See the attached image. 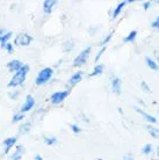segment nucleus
Returning <instances> with one entry per match:
<instances>
[{"instance_id":"obj_1","label":"nucleus","mask_w":159,"mask_h":160,"mask_svg":"<svg viewBox=\"0 0 159 160\" xmlns=\"http://www.w3.org/2000/svg\"><path fill=\"white\" fill-rule=\"evenodd\" d=\"M29 71H30L29 65L24 64L23 66L18 71V72H15L14 74H13V77L11 78V80L8 81L7 86L9 88H15V87H18V86H21V85L26 81V78H27Z\"/></svg>"},{"instance_id":"obj_2","label":"nucleus","mask_w":159,"mask_h":160,"mask_svg":"<svg viewBox=\"0 0 159 160\" xmlns=\"http://www.w3.org/2000/svg\"><path fill=\"white\" fill-rule=\"evenodd\" d=\"M52 74H54V70L51 68H43L37 73V76L35 78V84L37 86L45 85L52 78Z\"/></svg>"},{"instance_id":"obj_3","label":"nucleus","mask_w":159,"mask_h":160,"mask_svg":"<svg viewBox=\"0 0 159 160\" xmlns=\"http://www.w3.org/2000/svg\"><path fill=\"white\" fill-rule=\"evenodd\" d=\"M91 51H92L91 47H86L78 56H76V58H74V60H73V65H74L76 68H81L83 65L86 64L88 57H90V55H91Z\"/></svg>"},{"instance_id":"obj_4","label":"nucleus","mask_w":159,"mask_h":160,"mask_svg":"<svg viewBox=\"0 0 159 160\" xmlns=\"http://www.w3.org/2000/svg\"><path fill=\"white\" fill-rule=\"evenodd\" d=\"M33 42V36H30L27 32H20L15 36L14 44L19 45V47H27Z\"/></svg>"},{"instance_id":"obj_5","label":"nucleus","mask_w":159,"mask_h":160,"mask_svg":"<svg viewBox=\"0 0 159 160\" xmlns=\"http://www.w3.org/2000/svg\"><path fill=\"white\" fill-rule=\"evenodd\" d=\"M68 96H69V91H58V92H55L50 96V102L54 106H57V104L62 103Z\"/></svg>"},{"instance_id":"obj_6","label":"nucleus","mask_w":159,"mask_h":160,"mask_svg":"<svg viewBox=\"0 0 159 160\" xmlns=\"http://www.w3.org/2000/svg\"><path fill=\"white\" fill-rule=\"evenodd\" d=\"M34 106H35V99H34V96L29 94V95L26 96V99H24V102L22 103V106H21L20 112L24 114V112H30V110L34 108Z\"/></svg>"},{"instance_id":"obj_7","label":"nucleus","mask_w":159,"mask_h":160,"mask_svg":"<svg viewBox=\"0 0 159 160\" xmlns=\"http://www.w3.org/2000/svg\"><path fill=\"white\" fill-rule=\"evenodd\" d=\"M16 142H18V138H16L15 136L7 137V138L3 142V146H4V153L5 154H7V153L11 151V148H12L13 146H15Z\"/></svg>"},{"instance_id":"obj_8","label":"nucleus","mask_w":159,"mask_h":160,"mask_svg":"<svg viewBox=\"0 0 159 160\" xmlns=\"http://www.w3.org/2000/svg\"><path fill=\"white\" fill-rule=\"evenodd\" d=\"M23 63L19 59H12L11 62H8L7 64H6V68H7L8 71H11V72H18L19 70H20L22 66H23Z\"/></svg>"},{"instance_id":"obj_9","label":"nucleus","mask_w":159,"mask_h":160,"mask_svg":"<svg viewBox=\"0 0 159 160\" xmlns=\"http://www.w3.org/2000/svg\"><path fill=\"white\" fill-rule=\"evenodd\" d=\"M135 110L138 112L141 116L143 117L144 120L146 121L147 123H150V124H156V123H157V118H156L153 115H150V114H147V112H144L143 109L138 108V107H135Z\"/></svg>"},{"instance_id":"obj_10","label":"nucleus","mask_w":159,"mask_h":160,"mask_svg":"<svg viewBox=\"0 0 159 160\" xmlns=\"http://www.w3.org/2000/svg\"><path fill=\"white\" fill-rule=\"evenodd\" d=\"M111 91L113 93H115L116 95H120L121 94V89H122V82H121V79L119 77H114L111 79Z\"/></svg>"},{"instance_id":"obj_11","label":"nucleus","mask_w":159,"mask_h":160,"mask_svg":"<svg viewBox=\"0 0 159 160\" xmlns=\"http://www.w3.org/2000/svg\"><path fill=\"white\" fill-rule=\"evenodd\" d=\"M130 2H131V1H121V2H119V4L116 5V7L113 9V12H111V18H113V19H116V18L122 13L123 8L126 7L128 4H130Z\"/></svg>"},{"instance_id":"obj_12","label":"nucleus","mask_w":159,"mask_h":160,"mask_svg":"<svg viewBox=\"0 0 159 160\" xmlns=\"http://www.w3.org/2000/svg\"><path fill=\"white\" fill-rule=\"evenodd\" d=\"M83 77H84V73L81 71H77L76 73H73L71 76V78L69 79V86H76L78 85L83 80Z\"/></svg>"},{"instance_id":"obj_13","label":"nucleus","mask_w":159,"mask_h":160,"mask_svg":"<svg viewBox=\"0 0 159 160\" xmlns=\"http://www.w3.org/2000/svg\"><path fill=\"white\" fill-rule=\"evenodd\" d=\"M58 4L56 0H44L43 1V12L45 13V14H51L52 9H54V7H55L56 5Z\"/></svg>"},{"instance_id":"obj_14","label":"nucleus","mask_w":159,"mask_h":160,"mask_svg":"<svg viewBox=\"0 0 159 160\" xmlns=\"http://www.w3.org/2000/svg\"><path fill=\"white\" fill-rule=\"evenodd\" d=\"M23 152H24L23 145H18V146H16V150L12 153V156H11V159L12 160H21V158H22V156H23Z\"/></svg>"},{"instance_id":"obj_15","label":"nucleus","mask_w":159,"mask_h":160,"mask_svg":"<svg viewBox=\"0 0 159 160\" xmlns=\"http://www.w3.org/2000/svg\"><path fill=\"white\" fill-rule=\"evenodd\" d=\"M30 129H32L30 122H24V123L20 124V127H19V133L20 135H27V133H29Z\"/></svg>"},{"instance_id":"obj_16","label":"nucleus","mask_w":159,"mask_h":160,"mask_svg":"<svg viewBox=\"0 0 159 160\" xmlns=\"http://www.w3.org/2000/svg\"><path fill=\"white\" fill-rule=\"evenodd\" d=\"M145 63H146L147 68H150L152 70V71H158V70H159V65L157 64V63H156L155 59L150 58L149 56L145 57Z\"/></svg>"},{"instance_id":"obj_17","label":"nucleus","mask_w":159,"mask_h":160,"mask_svg":"<svg viewBox=\"0 0 159 160\" xmlns=\"http://www.w3.org/2000/svg\"><path fill=\"white\" fill-rule=\"evenodd\" d=\"M13 35V32H7L6 34H5L4 36H1L0 37V47L4 49L5 48V45L8 43V41L11 40V37H12Z\"/></svg>"},{"instance_id":"obj_18","label":"nucleus","mask_w":159,"mask_h":160,"mask_svg":"<svg viewBox=\"0 0 159 160\" xmlns=\"http://www.w3.org/2000/svg\"><path fill=\"white\" fill-rule=\"evenodd\" d=\"M104 64H96L95 66H94V68H93V71H92V73L90 74L91 77H96V76H100V74H102V72H104Z\"/></svg>"},{"instance_id":"obj_19","label":"nucleus","mask_w":159,"mask_h":160,"mask_svg":"<svg viewBox=\"0 0 159 160\" xmlns=\"http://www.w3.org/2000/svg\"><path fill=\"white\" fill-rule=\"evenodd\" d=\"M136 37H137V30H131L123 38V42L124 43H131V42H134L136 40Z\"/></svg>"},{"instance_id":"obj_20","label":"nucleus","mask_w":159,"mask_h":160,"mask_svg":"<svg viewBox=\"0 0 159 160\" xmlns=\"http://www.w3.org/2000/svg\"><path fill=\"white\" fill-rule=\"evenodd\" d=\"M147 131L150 133V136L152 138H156V139H158L159 138V129L158 128H155V127H152V125H147L146 127Z\"/></svg>"},{"instance_id":"obj_21","label":"nucleus","mask_w":159,"mask_h":160,"mask_svg":"<svg viewBox=\"0 0 159 160\" xmlns=\"http://www.w3.org/2000/svg\"><path fill=\"white\" fill-rule=\"evenodd\" d=\"M43 142H44V144L45 145H48V146H52V145H55V144H57V138H56L55 136H45L44 137V139H43Z\"/></svg>"},{"instance_id":"obj_22","label":"nucleus","mask_w":159,"mask_h":160,"mask_svg":"<svg viewBox=\"0 0 159 160\" xmlns=\"http://www.w3.org/2000/svg\"><path fill=\"white\" fill-rule=\"evenodd\" d=\"M113 36H114V32H110L109 34H107V35H106V37H105V38H102V41L100 42V47H101V48L106 47V44L109 43V41L111 40V37H113Z\"/></svg>"},{"instance_id":"obj_23","label":"nucleus","mask_w":159,"mask_h":160,"mask_svg":"<svg viewBox=\"0 0 159 160\" xmlns=\"http://www.w3.org/2000/svg\"><path fill=\"white\" fill-rule=\"evenodd\" d=\"M23 118H24V115L22 114V112H15V114L13 115V117H12V122H13V123H20Z\"/></svg>"},{"instance_id":"obj_24","label":"nucleus","mask_w":159,"mask_h":160,"mask_svg":"<svg viewBox=\"0 0 159 160\" xmlns=\"http://www.w3.org/2000/svg\"><path fill=\"white\" fill-rule=\"evenodd\" d=\"M73 47H74V43H73V41H66L63 45V50L65 52H70L73 50Z\"/></svg>"},{"instance_id":"obj_25","label":"nucleus","mask_w":159,"mask_h":160,"mask_svg":"<svg viewBox=\"0 0 159 160\" xmlns=\"http://www.w3.org/2000/svg\"><path fill=\"white\" fill-rule=\"evenodd\" d=\"M152 152V145L151 144H145L142 148V153H143L144 156H149V154H151Z\"/></svg>"},{"instance_id":"obj_26","label":"nucleus","mask_w":159,"mask_h":160,"mask_svg":"<svg viewBox=\"0 0 159 160\" xmlns=\"http://www.w3.org/2000/svg\"><path fill=\"white\" fill-rule=\"evenodd\" d=\"M70 129H71V131L74 133V135H79L80 132H81V128H80L78 124H70Z\"/></svg>"},{"instance_id":"obj_27","label":"nucleus","mask_w":159,"mask_h":160,"mask_svg":"<svg viewBox=\"0 0 159 160\" xmlns=\"http://www.w3.org/2000/svg\"><path fill=\"white\" fill-rule=\"evenodd\" d=\"M105 51H106V47H104V48H100V50H99V52L96 53V56H95V62H99L100 60V58H101V56L105 53Z\"/></svg>"},{"instance_id":"obj_28","label":"nucleus","mask_w":159,"mask_h":160,"mask_svg":"<svg viewBox=\"0 0 159 160\" xmlns=\"http://www.w3.org/2000/svg\"><path fill=\"white\" fill-rule=\"evenodd\" d=\"M4 49L8 52V53H13V51H14V47H13V44L11 43V42H8V43L5 45Z\"/></svg>"},{"instance_id":"obj_29","label":"nucleus","mask_w":159,"mask_h":160,"mask_svg":"<svg viewBox=\"0 0 159 160\" xmlns=\"http://www.w3.org/2000/svg\"><path fill=\"white\" fill-rule=\"evenodd\" d=\"M141 88L146 93L151 92V89H150V87H149V85L146 84V81H142V82H141Z\"/></svg>"},{"instance_id":"obj_30","label":"nucleus","mask_w":159,"mask_h":160,"mask_svg":"<svg viewBox=\"0 0 159 160\" xmlns=\"http://www.w3.org/2000/svg\"><path fill=\"white\" fill-rule=\"evenodd\" d=\"M151 28L153 29H159V16H157L155 20L151 22Z\"/></svg>"},{"instance_id":"obj_31","label":"nucleus","mask_w":159,"mask_h":160,"mask_svg":"<svg viewBox=\"0 0 159 160\" xmlns=\"http://www.w3.org/2000/svg\"><path fill=\"white\" fill-rule=\"evenodd\" d=\"M142 6H143V8L145 9V11H147V9H150L152 6V2L151 1H144L143 4H142Z\"/></svg>"},{"instance_id":"obj_32","label":"nucleus","mask_w":159,"mask_h":160,"mask_svg":"<svg viewBox=\"0 0 159 160\" xmlns=\"http://www.w3.org/2000/svg\"><path fill=\"white\" fill-rule=\"evenodd\" d=\"M122 160H134V157H132L131 154H127V156L123 157V159Z\"/></svg>"},{"instance_id":"obj_33","label":"nucleus","mask_w":159,"mask_h":160,"mask_svg":"<svg viewBox=\"0 0 159 160\" xmlns=\"http://www.w3.org/2000/svg\"><path fill=\"white\" fill-rule=\"evenodd\" d=\"M34 160H43V157L38 154V153H36L35 156H34Z\"/></svg>"},{"instance_id":"obj_34","label":"nucleus","mask_w":159,"mask_h":160,"mask_svg":"<svg viewBox=\"0 0 159 160\" xmlns=\"http://www.w3.org/2000/svg\"><path fill=\"white\" fill-rule=\"evenodd\" d=\"M6 32H6V30H5L4 28H0V37L4 36V35L6 34Z\"/></svg>"},{"instance_id":"obj_35","label":"nucleus","mask_w":159,"mask_h":160,"mask_svg":"<svg viewBox=\"0 0 159 160\" xmlns=\"http://www.w3.org/2000/svg\"><path fill=\"white\" fill-rule=\"evenodd\" d=\"M157 154H158V157H159V146H158V148H157Z\"/></svg>"},{"instance_id":"obj_36","label":"nucleus","mask_w":159,"mask_h":160,"mask_svg":"<svg viewBox=\"0 0 159 160\" xmlns=\"http://www.w3.org/2000/svg\"></svg>"}]
</instances>
